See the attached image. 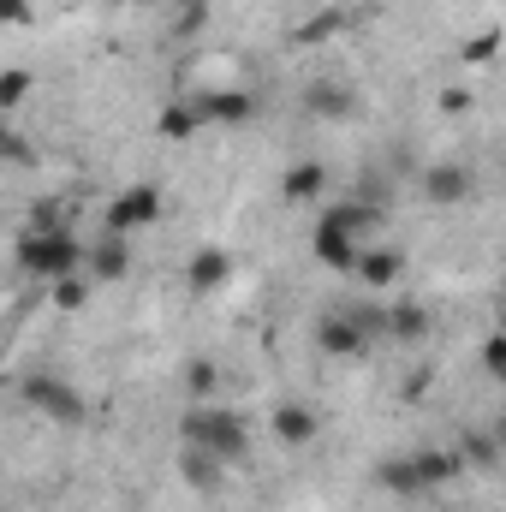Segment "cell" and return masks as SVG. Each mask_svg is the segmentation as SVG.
Wrapping results in <instances>:
<instances>
[{"mask_svg": "<svg viewBox=\"0 0 506 512\" xmlns=\"http://www.w3.org/2000/svg\"><path fill=\"white\" fill-rule=\"evenodd\" d=\"M179 447H203L215 453L221 465H245L251 459V423L215 399H191L185 417H179Z\"/></svg>", "mask_w": 506, "mask_h": 512, "instance_id": "obj_1", "label": "cell"}, {"mask_svg": "<svg viewBox=\"0 0 506 512\" xmlns=\"http://www.w3.org/2000/svg\"><path fill=\"white\" fill-rule=\"evenodd\" d=\"M18 268L30 274V280H42V286H54V280H66V274H84V262H90V245L72 233V227H60V233H18Z\"/></svg>", "mask_w": 506, "mask_h": 512, "instance_id": "obj_2", "label": "cell"}, {"mask_svg": "<svg viewBox=\"0 0 506 512\" xmlns=\"http://www.w3.org/2000/svg\"><path fill=\"white\" fill-rule=\"evenodd\" d=\"M18 399H24L36 417H48V423H84V417H90L84 393L66 382V376H54V370H30V376H18Z\"/></svg>", "mask_w": 506, "mask_h": 512, "instance_id": "obj_3", "label": "cell"}, {"mask_svg": "<svg viewBox=\"0 0 506 512\" xmlns=\"http://www.w3.org/2000/svg\"><path fill=\"white\" fill-rule=\"evenodd\" d=\"M417 191H423L429 209H465V203L477 197V173H471L465 161H429V167L417 173Z\"/></svg>", "mask_w": 506, "mask_h": 512, "instance_id": "obj_4", "label": "cell"}, {"mask_svg": "<svg viewBox=\"0 0 506 512\" xmlns=\"http://www.w3.org/2000/svg\"><path fill=\"white\" fill-rule=\"evenodd\" d=\"M376 340L358 328V316L346 310V304H334V310H322L316 316V352L322 358H340V364H352V358H364Z\"/></svg>", "mask_w": 506, "mask_h": 512, "instance_id": "obj_5", "label": "cell"}, {"mask_svg": "<svg viewBox=\"0 0 506 512\" xmlns=\"http://www.w3.org/2000/svg\"><path fill=\"white\" fill-rule=\"evenodd\" d=\"M155 221H161V191L143 185V179L126 185V191L102 209V233H126V239L131 233H143V227H155Z\"/></svg>", "mask_w": 506, "mask_h": 512, "instance_id": "obj_6", "label": "cell"}, {"mask_svg": "<svg viewBox=\"0 0 506 512\" xmlns=\"http://www.w3.org/2000/svg\"><path fill=\"white\" fill-rule=\"evenodd\" d=\"M310 256H316L322 268H334V274H358L364 239H358V233H346V227H334L328 215H316V233H310Z\"/></svg>", "mask_w": 506, "mask_h": 512, "instance_id": "obj_7", "label": "cell"}, {"mask_svg": "<svg viewBox=\"0 0 506 512\" xmlns=\"http://www.w3.org/2000/svg\"><path fill=\"white\" fill-rule=\"evenodd\" d=\"M328 191H334L328 161H292V167L280 173V197H286L292 209H316V203H328Z\"/></svg>", "mask_w": 506, "mask_h": 512, "instance_id": "obj_8", "label": "cell"}, {"mask_svg": "<svg viewBox=\"0 0 506 512\" xmlns=\"http://www.w3.org/2000/svg\"><path fill=\"white\" fill-rule=\"evenodd\" d=\"M197 108H203V120L209 126H251L256 120V96L251 90H239V84H221V90H197Z\"/></svg>", "mask_w": 506, "mask_h": 512, "instance_id": "obj_9", "label": "cell"}, {"mask_svg": "<svg viewBox=\"0 0 506 512\" xmlns=\"http://www.w3.org/2000/svg\"><path fill=\"white\" fill-rule=\"evenodd\" d=\"M399 274H405V251L399 245H364V256H358V286L364 292H376V298H387L393 286H399Z\"/></svg>", "mask_w": 506, "mask_h": 512, "instance_id": "obj_10", "label": "cell"}, {"mask_svg": "<svg viewBox=\"0 0 506 512\" xmlns=\"http://www.w3.org/2000/svg\"><path fill=\"white\" fill-rule=\"evenodd\" d=\"M304 114H310V120H322V126H346V120L358 114V96H352V84L316 78V84L304 90Z\"/></svg>", "mask_w": 506, "mask_h": 512, "instance_id": "obj_11", "label": "cell"}, {"mask_svg": "<svg viewBox=\"0 0 506 512\" xmlns=\"http://www.w3.org/2000/svg\"><path fill=\"white\" fill-rule=\"evenodd\" d=\"M268 429H274V441H280V447H292V453H298V447H310V441L322 435V417H316L304 399H280V405H274V417H268Z\"/></svg>", "mask_w": 506, "mask_h": 512, "instance_id": "obj_12", "label": "cell"}, {"mask_svg": "<svg viewBox=\"0 0 506 512\" xmlns=\"http://www.w3.org/2000/svg\"><path fill=\"white\" fill-rule=\"evenodd\" d=\"M429 334H435V310H429L423 298H393V304H387V340L423 346Z\"/></svg>", "mask_w": 506, "mask_h": 512, "instance_id": "obj_13", "label": "cell"}, {"mask_svg": "<svg viewBox=\"0 0 506 512\" xmlns=\"http://www.w3.org/2000/svg\"><path fill=\"white\" fill-rule=\"evenodd\" d=\"M233 274H239V256L221 251V245H203V251H191V262H185V286L191 292H221Z\"/></svg>", "mask_w": 506, "mask_h": 512, "instance_id": "obj_14", "label": "cell"}, {"mask_svg": "<svg viewBox=\"0 0 506 512\" xmlns=\"http://www.w3.org/2000/svg\"><path fill=\"white\" fill-rule=\"evenodd\" d=\"M84 274H90L96 286H114V280H126V274H131V239H126V233H102V239L90 245Z\"/></svg>", "mask_w": 506, "mask_h": 512, "instance_id": "obj_15", "label": "cell"}, {"mask_svg": "<svg viewBox=\"0 0 506 512\" xmlns=\"http://www.w3.org/2000/svg\"><path fill=\"white\" fill-rule=\"evenodd\" d=\"M376 483H381V495H393V501H423V495H429V483H423V471H417V459H411V453L381 459Z\"/></svg>", "mask_w": 506, "mask_h": 512, "instance_id": "obj_16", "label": "cell"}, {"mask_svg": "<svg viewBox=\"0 0 506 512\" xmlns=\"http://www.w3.org/2000/svg\"><path fill=\"white\" fill-rule=\"evenodd\" d=\"M227 471H233V465H221L215 453H203V447H179V477H185L203 501H215V495H221Z\"/></svg>", "mask_w": 506, "mask_h": 512, "instance_id": "obj_17", "label": "cell"}, {"mask_svg": "<svg viewBox=\"0 0 506 512\" xmlns=\"http://www.w3.org/2000/svg\"><path fill=\"white\" fill-rule=\"evenodd\" d=\"M203 126H209V120H203L197 96H179V102H167V108L155 114V131H161L167 143H191V137H197Z\"/></svg>", "mask_w": 506, "mask_h": 512, "instance_id": "obj_18", "label": "cell"}, {"mask_svg": "<svg viewBox=\"0 0 506 512\" xmlns=\"http://www.w3.org/2000/svg\"><path fill=\"white\" fill-rule=\"evenodd\" d=\"M322 215H328L334 227L358 233V239H370V233H381V227H387V209H376V203H358V197H346V203H328Z\"/></svg>", "mask_w": 506, "mask_h": 512, "instance_id": "obj_19", "label": "cell"}, {"mask_svg": "<svg viewBox=\"0 0 506 512\" xmlns=\"http://www.w3.org/2000/svg\"><path fill=\"white\" fill-rule=\"evenodd\" d=\"M501 459H506V447H501L495 429H465V435H459V465H465V471H495Z\"/></svg>", "mask_w": 506, "mask_h": 512, "instance_id": "obj_20", "label": "cell"}, {"mask_svg": "<svg viewBox=\"0 0 506 512\" xmlns=\"http://www.w3.org/2000/svg\"><path fill=\"white\" fill-rule=\"evenodd\" d=\"M90 298H96V280H90V274H66V280H54V286H48V304H54V310H66V316H78Z\"/></svg>", "mask_w": 506, "mask_h": 512, "instance_id": "obj_21", "label": "cell"}, {"mask_svg": "<svg viewBox=\"0 0 506 512\" xmlns=\"http://www.w3.org/2000/svg\"><path fill=\"white\" fill-rule=\"evenodd\" d=\"M30 90H36V78H30L24 66H6V72H0V114H18V108L30 102Z\"/></svg>", "mask_w": 506, "mask_h": 512, "instance_id": "obj_22", "label": "cell"}, {"mask_svg": "<svg viewBox=\"0 0 506 512\" xmlns=\"http://www.w3.org/2000/svg\"><path fill=\"white\" fill-rule=\"evenodd\" d=\"M215 387H221V370H215V358H185V393L191 399H215Z\"/></svg>", "mask_w": 506, "mask_h": 512, "instance_id": "obj_23", "label": "cell"}, {"mask_svg": "<svg viewBox=\"0 0 506 512\" xmlns=\"http://www.w3.org/2000/svg\"><path fill=\"white\" fill-rule=\"evenodd\" d=\"M477 364H483V376H489V382L506 387V334H489V340L477 346Z\"/></svg>", "mask_w": 506, "mask_h": 512, "instance_id": "obj_24", "label": "cell"}, {"mask_svg": "<svg viewBox=\"0 0 506 512\" xmlns=\"http://www.w3.org/2000/svg\"><path fill=\"white\" fill-rule=\"evenodd\" d=\"M60 227H66L60 203H54V197H36V203H30V221H24V233H60Z\"/></svg>", "mask_w": 506, "mask_h": 512, "instance_id": "obj_25", "label": "cell"}, {"mask_svg": "<svg viewBox=\"0 0 506 512\" xmlns=\"http://www.w3.org/2000/svg\"><path fill=\"white\" fill-rule=\"evenodd\" d=\"M346 30V12H316V24L292 30V42H322V36H340Z\"/></svg>", "mask_w": 506, "mask_h": 512, "instance_id": "obj_26", "label": "cell"}, {"mask_svg": "<svg viewBox=\"0 0 506 512\" xmlns=\"http://www.w3.org/2000/svg\"><path fill=\"white\" fill-rule=\"evenodd\" d=\"M346 310L358 316V328H364L370 340H387V304H376V298H370V304H346Z\"/></svg>", "mask_w": 506, "mask_h": 512, "instance_id": "obj_27", "label": "cell"}, {"mask_svg": "<svg viewBox=\"0 0 506 512\" xmlns=\"http://www.w3.org/2000/svg\"><path fill=\"white\" fill-rule=\"evenodd\" d=\"M495 54H501V30H483V36L465 42V60H471V66H489Z\"/></svg>", "mask_w": 506, "mask_h": 512, "instance_id": "obj_28", "label": "cell"}, {"mask_svg": "<svg viewBox=\"0 0 506 512\" xmlns=\"http://www.w3.org/2000/svg\"><path fill=\"white\" fill-rule=\"evenodd\" d=\"M0 24L6 30H30L36 24V6L30 0H0Z\"/></svg>", "mask_w": 506, "mask_h": 512, "instance_id": "obj_29", "label": "cell"}, {"mask_svg": "<svg viewBox=\"0 0 506 512\" xmlns=\"http://www.w3.org/2000/svg\"><path fill=\"white\" fill-rule=\"evenodd\" d=\"M6 161H12V167H36V149H30V137L18 126H6Z\"/></svg>", "mask_w": 506, "mask_h": 512, "instance_id": "obj_30", "label": "cell"}, {"mask_svg": "<svg viewBox=\"0 0 506 512\" xmlns=\"http://www.w3.org/2000/svg\"><path fill=\"white\" fill-rule=\"evenodd\" d=\"M435 108L459 120V114H471V108H477V96H471V90H441V96H435Z\"/></svg>", "mask_w": 506, "mask_h": 512, "instance_id": "obj_31", "label": "cell"}, {"mask_svg": "<svg viewBox=\"0 0 506 512\" xmlns=\"http://www.w3.org/2000/svg\"><path fill=\"white\" fill-rule=\"evenodd\" d=\"M423 387H429V370H411V382H405V399H417Z\"/></svg>", "mask_w": 506, "mask_h": 512, "instance_id": "obj_32", "label": "cell"}, {"mask_svg": "<svg viewBox=\"0 0 506 512\" xmlns=\"http://www.w3.org/2000/svg\"><path fill=\"white\" fill-rule=\"evenodd\" d=\"M495 435H501V447H506V417H501V423H495Z\"/></svg>", "mask_w": 506, "mask_h": 512, "instance_id": "obj_33", "label": "cell"}, {"mask_svg": "<svg viewBox=\"0 0 506 512\" xmlns=\"http://www.w3.org/2000/svg\"><path fill=\"white\" fill-rule=\"evenodd\" d=\"M501 304H506V274H501Z\"/></svg>", "mask_w": 506, "mask_h": 512, "instance_id": "obj_34", "label": "cell"}]
</instances>
